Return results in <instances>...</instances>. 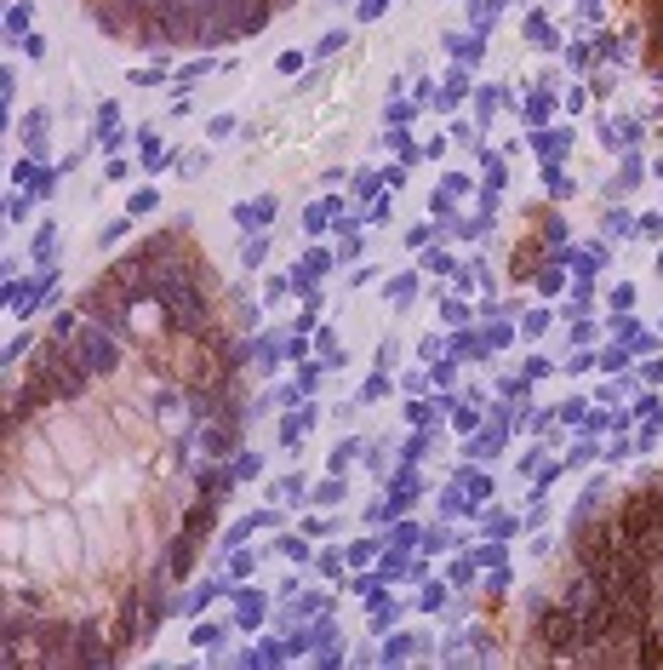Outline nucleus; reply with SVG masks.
<instances>
[{"label":"nucleus","instance_id":"1","mask_svg":"<svg viewBox=\"0 0 663 670\" xmlns=\"http://www.w3.org/2000/svg\"><path fill=\"white\" fill-rule=\"evenodd\" d=\"M618 533L647 562H663V493H629V505L618 510Z\"/></svg>","mask_w":663,"mask_h":670},{"label":"nucleus","instance_id":"3","mask_svg":"<svg viewBox=\"0 0 663 670\" xmlns=\"http://www.w3.org/2000/svg\"><path fill=\"white\" fill-rule=\"evenodd\" d=\"M652 35H658V53H663V30H652Z\"/></svg>","mask_w":663,"mask_h":670},{"label":"nucleus","instance_id":"2","mask_svg":"<svg viewBox=\"0 0 663 670\" xmlns=\"http://www.w3.org/2000/svg\"><path fill=\"white\" fill-rule=\"evenodd\" d=\"M572 631H578V619H572V613H549V619H544V636H549V648H567V642H572Z\"/></svg>","mask_w":663,"mask_h":670}]
</instances>
